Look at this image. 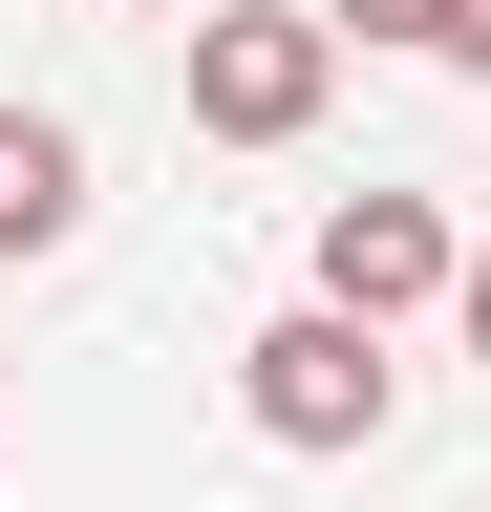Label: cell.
Returning <instances> with one entry per match:
<instances>
[{
  "label": "cell",
  "instance_id": "6da1fadb",
  "mask_svg": "<svg viewBox=\"0 0 491 512\" xmlns=\"http://www.w3.org/2000/svg\"><path fill=\"white\" fill-rule=\"evenodd\" d=\"M385 406H406V363L363 342V320H257V342H235V427L257 448H299V470H342V448H385Z\"/></svg>",
  "mask_w": 491,
  "mask_h": 512
},
{
  "label": "cell",
  "instance_id": "7a4b0ae2",
  "mask_svg": "<svg viewBox=\"0 0 491 512\" xmlns=\"http://www.w3.org/2000/svg\"><path fill=\"white\" fill-rule=\"evenodd\" d=\"M321 107H342V22L321 0H214L193 22V128L214 150H299Z\"/></svg>",
  "mask_w": 491,
  "mask_h": 512
},
{
  "label": "cell",
  "instance_id": "3957f363",
  "mask_svg": "<svg viewBox=\"0 0 491 512\" xmlns=\"http://www.w3.org/2000/svg\"><path fill=\"white\" fill-rule=\"evenodd\" d=\"M427 299H470V235L427 214V192H342L321 214V320L385 342V320H427Z\"/></svg>",
  "mask_w": 491,
  "mask_h": 512
},
{
  "label": "cell",
  "instance_id": "277c9868",
  "mask_svg": "<svg viewBox=\"0 0 491 512\" xmlns=\"http://www.w3.org/2000/svg\"><path fill=\"white\" fill-rule=\"evenodd\" d=\"M65 235H86V128L0 107V256H65Z\"/></svg>",
  "mask_w": 491,
  "mask_h": 512
},
{
  "label": "cell",
  "instance_id": "5b68a950",
  "mask_svg": "<svg viewBox=\"0 0 491 512\" xmlns=\"http://www.w3.org/2000/svg\"><path fill=\"white\" fill-rule=\"evenodd\" d=\"M321 22H342V43H427V64H449V0H321Z\"/></svg>",
  "mask_w": 491,
  "mask_h": 512
},
{
  "label": "cell",
  "instance_id": "8992f818",
  "mask_svg": "<svg viewBox=\"0 0 491 512\" xmlns=\"http://www.w3.org/2000/svg\"><path fill=\"white\" fill-rule=\"evenodd\" d=\"M449 64H470V86H491V0H449Z\"/></svg>",
  "mask_w": 491,
  "mask_h": 512
},
{
  "label": "cell",
  "instance_id": "52a82bcc",
  "mask_svg": "<svg viewBox=\"0 0 491 512\" xmlns=\"http://www.w3.org/2000/svg\"><path fill=\"white\" fill-rule=\"evenodd\" d=\"M449 320H470V363H491V235H470V299H449Z\"/></svg>",
  "mask_w": 491,
  "mask_h": 512
},
{
  "label": "cell",
  "instance_id": "ba28073f",
  "mask_svg": "<svg viewBox=\"0 0 491 512\" xmlns=\"http://www.w3.org/2000/svg\"><path fill=\"white\" fill-rule=\"evenodd\" d=\"M129 22H171V43H193V22H214V0H129Z\"/></svg>",
  "mask_w": 491,
  "mask_h": 512
}]
</instances>
